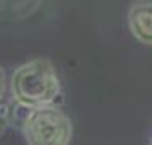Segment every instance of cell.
<instances>
[{
    "mask_svg": "<svg viewBox=\"0 0 152 145\" xmlns=\"http://www.w3.org/2000/svg\"><path fill=\"white\" fill-rule=\"evenodd\" d=\"M7 123H9V117H7V113H2V111H0V135L5 132Z\"/></svg>",
    "mask_w": 152,
    "mask_h": 145,
    "instance_id": "5b68a950",
    "label": "cell"
},
{
    "mask_svg": "<svg viewBox=\"0 0 152 145\" xmlns=\"http://www.w3.org/2000/svg\"><path fill=\"white\" fill-rule=\"evenodd\" d=\"M12 95L17 103L26 106H39L54 103L61 93V83L53 63L37 58L19 66L10 81Z\"/></svg>",
    "mask_w": 152,
    "mask_h": 145,
    "instance_id": "6da1fadb",
    "label": "cell"
},
{
    "mask_svg": "<svg viewBox=\"0 0 152 145\" xmlns=\"http://www.w3.org/2000/svg\"><path fill=\"white\" fill-rule=\"evenodd\" d=\"M20 128L32 145H66L73 137L71 118L53 103L32 106Z\"/></svg>",
    "mask_w": 152,
    "mask_h": 145,
    "instance_id": "7a4b0ae2",
    "label": "cell"
},
{
    "mask_svg": "<svg viewBox=\"0 0 152 145\" xmlns=\"http://www.w3.org/2000/svg\"><path fill=\"white\" fill-rule=\"evenodd\" d=\"M5 91H7V76H5L4 68L0 66V101H2V98H4Z\"/></svg>",
    "mask_w": 152,
    "mask_h": 145,
    "instance_id": "277c9868",
    "label": "cell"
},
{
    "mask_svg": "<svg viewBox=\"0 0 152 145\" xmlns=\"http://www.w3.org/2000/svg\"><path fill=\"white\" fill-rule=\"evenodd\" d=\"M127 22L132 36L142 44L152 46V0H134Z\"/></svg>",
    "mask_w": 152,
    "mask_h": 145,
    "instance_id": "3957f363",
    "label": "cell"
}]
</instances>
